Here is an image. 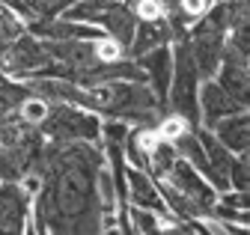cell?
<instances>
[{
  "mask_svg": "<svg viewBox=\"0 0 250 235\" xmlns=\"http://www.w3.org/2000/svg\"><path fill=\"white\" fill-rule=\"evenodd\" d=\"M221 137L232 146V149H241L244 146V116H235L232 122L227 119V125L221 128Z\"/></svg>",
  "mask_w": 250,
  "mask_h": 235,
  "instance_id": "obj_1",
  "label": "cell"
},
{
  "mask_svg": "<svg viewBox=\"0 0 250 235\" xmlns=\"http://www.w3.org/2000/svg\"><path fill=\"white\" fill-rule=\"evenodd\" d=\"M137 18L146 21V24H155V21H161L164 18V6H161V0H137V6H134Z\"/></svg>",
  "mask_w": 250,
  "mask_h": 235,
  "instance_id": "obj_2",
  "label": "cell"
},
{
  "mask_svg": "<svg viewBox=\"0 0 250 235\" xmlns=\"http://www.w3.org/2000/svg\"><path fill=\"white\" fill-rule=\"evenodd\" d=\"M185 131H188V125H185L182 116H170V119H164V125L158 128V137L164 143H176L179 137H185Z\"/></svg>",
  "mask_w": 250,
  "mask_h": 235,
  "instance_id": "obj_3",
  "label": "cell"
},
{
  "mask_svg": "<svg viewBox=\"0 0 250 235\" xmlns=\"http://www.w3.org/2000/svg\"><path fill=\"white\" fill-rule=\"evenodd\" d=\"M21 113H24V119H30V122H42L45 116H48V104L39 101V98H30V101L21 107Z\"/></svg>",
  "mask_w": 250,
  "mask_h": 235,
  "instance_id": "obj_4",
  "label": "cell"
},
{
  "mask_svg": "<svg viewBox=\"0 0 250 235\" xmlns=\"http://www.w3.org/2000/svg\"><path fill=\"white\" fill-rule=\"evenodd\" d=\"M96 57H99V60L113 63V60H119V57H122V48H119V42L104 39V42H99V45H96Z\"/></svg>",
  "mask_w": 250,
  "mask_h": 235,
  "instance_id": "obj_5",
  "label": "cell"
},
{
  "mask_svg": "<svg viewBox=\"0 0 250 235\" xmlns=\"http://www.w3.org/2000/svg\"><path fill=\"white\" fill-rule=\"evenodd\" d=\"M179 6H182L185 15L197 18V15H203V12L208 9V0H179Z\"/></svg>",
  "mask_w": 250,
  "mask_h": 235,
  "instance_id": "obj_6",
  "label": "cell"
}]
</instances>
